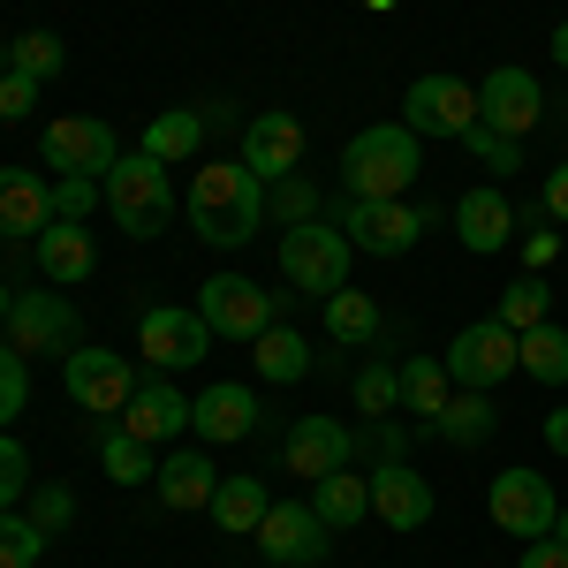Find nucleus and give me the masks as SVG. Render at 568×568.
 I'll return each mask as SVG.
<instances>
[{"label":"nucleus","instance_id":"f257e3e1","mask_svg":"<svg viewBox=\"0 0 568 568\" xmlns=\"http://www.w3.org/2000/svg\"><path fill=\"white\" fill-rule=\"evenodd\" d=\"M182 213L190 227L213 243V251H243L251 235H258L265 220V182L243 168V160H205L197 182H190V197H182Z\"/></svg>","mask_w":568,"mask_h":568},{"label":"nucleus","instance_id":"f03ea898","mask_svg":"<svg viewBox=\"0 0 568 568\" xmlns=\"http://www.w3.org/2000/svg\"><path fill=\"white\" fill-rule=\"evenodd\" d=\"M425 136L409 130V122H372V130H356L342 144V190L349 197H409V182L425 168V152H417Z\"/></svg>","mask_w":568,"mask_h":568},{"label":"nucleus","instance_id":"7ed1b4c3","mask_svg":"<svg viewBox=\"0 0 568 568\" xmlns=\"http://www.w3.org/2000/svg\"><path fill=\"white\" fill-rule=\"evenodd\" d=\"M106 213L122 220V235L152 243V235L175 220V182H168V168H160L152 152H122V160L106 168Z\"/></svg>","mask_w":568,"mask_h":568},{"label":"nucleus","instance_id":"20e7f679","mask_svg":"<svg viewBox=\"0 0 568 568\" xmlns=\"http://www.w3.org/2000/svg\"><path fill=\"white\" fill-rule=\"evenodd\" d=\"M349 258H356V243L326 213L296 220V227L281 235V273H288V288H296V296H318V304H326L334 288H349Z\"/></svg>","mask_w":568,"mask_h":568},{"label":"nucleus","instance_id":"39448f33","mask_svg":"<svg viewBox=\"0 0 568 568\" xmlns=\"http://www.w3.org/2000/svg\"><path fill=\"white\" fill-rule=\"evenodd\" d=\"M326 220L349 235L356 251H372V258H402V251H417V235H425L439 213H433V205H409V197H342Z\"/></svg>","mask_w":568,"mask_h":568},{"label":"nucleus","instance_id":"423d86ee","mask_svg":"<svg viewBox=\"0 0 568 568\" xmlns=\"http://www.w3.org/2000/svg\"><path fill=\"white\" fill-rule=\"evenodd\" d=\"M61 379H69V402L84 409V417H99V425H114L122 409H130L136 394V364L122 349H69L61 356Z\"/></svg>","mask_w":568,"mask_h":568},{"label":"nucleus","instance_id":"0eeeda50","mask_svg":"<svg viewBox=\"0 0 568 568\" xmlns=\"http://www.w3.org/2000/svg\"><path fill=\"white\" fill-rule=\"evenodd\" d=\"M197 318L213 326V342H258L265 326H281V296H265V281H243V273H213Z\"/></svg>","mask_w":568,"mask_h":568},{"label":"nucleus","instance_id":"6e6552de","mask_svg":"<svg viewBox=\"0 0 568 568\" xmlns=\"http://www.w3.org/2000/svg\"><path fill=\"white\" fill-rule=\"evenodd\" d=\"M8 349L69 356V349H84V318H77V304H69L61 288H23L16 311H8Z\"/></svg>","mask_w":568,"mask_h":568},{"label":"nucleus","instance_id":"1a4fd4ad","mask_svg":"<svg viewBox=\"0 0 568 568\" xmlns=\"http://www.w3.org/2000/svg\"><path fill=\"white\" fill-rule=\"evenodd\" d=\"M251 538H258V554L273 568H318L326 546H334V530H326V516H318L311 500H273Z\"/></svg>","mask_w":568,"mask_h":568},{"label":"nucleus","instance_id":"9d476101","mask_svg":"<svg viewBox=\"0 0 568 568\" xmlns=\"http://www.w3.org/2000/svg\"><path fill=\"white\" fill-rule=\"evenodd\" d=\"M402 122L417 136H463L478 130V84H463V77H417V84L402 91Z\"/></svg>","mask_w":568,"mask_h":568},{"label":"nucleus","instance_id":"9b49d317","mask_svg":"<svg viewBox=\"0 0 568 568\" xmlns=\"http://www.w3.org/2000/svg\"><path fill=\"white\" fill-rule=\"evenodd\" d=\"M136 349H144V364L152 372H190V364H205V349H213V326L197 318V304H160L136 318Z\"/></svg>","mask_w":568,"mask_h":568},{"label":"nucleus","instance_id":"f8f14e48","mask_svg":"<svg viewBox=\"0 0 568 568\" xmlns=\"http://www.w3.org/2000/svg\"><path fill=\"white\" fill-rule=\"evenodd\" d=\"M39 152H45V168H53V175H91V182H106V168L122 160L114 130H106V122H91V114H61V122H45Z\"/></svg>","mask_w":568,"mask_h":568},{"label":"nucleus","instance_id":"ddd939ff","mask_svg":"<svg viewBox=\"0 0 568 568\" xmlns=\"http://www.w3.org/2000/svg\"><path fill=\"white\" fill-rule=\"evenodd\" d=\"M349 455H356V433L342 417H326V409H304L288 425V439H281V470H296L304 485H318L326 470H349Z\"/></svg>","mask_w":568,"mask_h":568},{"label":"nucleus","instance_id":"4468645a","mask_svg":"<svg viewBox=\"0 0 568 568\" xmlns=\"http://www.w3.org/2000/svg\"><path fill=\"white\" fill-rule=\"evenodd\" d=\"M485 508H493V524L508 530V538H554V516H561V500H554V485L538 478V470H500L493 493H485Z\"/></svg>","mask_w":568,"mask_h":568},{"label":"nucleus","instance_id":"2eb2a0df","mask_svg":"<svg viewBox=\"0 0 568 568\" xmlns=\"http://www.w3.org/2000/svg\"><path fill=\"white\" fill-rule=\"evenodd\" d=\"M508 372H516V334H508L500 318H478V326H463V334L447 342V379H455V387L493 394Z\"/></svg>","mask_w":568,"mask_h":568},{"label":"nucleus","instance_id":"dca6fc26","mask_svg":"<svg viewBox=\"0 0 568 568\" xmlns=\"http://www.w3.org/2000/svg\"><path fill=\"white\" fill-rule=\"evenodd\" d=\"M538 114H546V91H538V77L516 69V61H500V69L478 84V122H485V130L530 136V130H538Z\"/></svg>","mask_w":568,"mask_h":568},{"label":"nucleus","instance_id":"f3484780","mask_svg":"<svg viewBox=\"0 0 568 568\" xmlns=\"http://www.w3.org/2000/svg\"><path fill=\"white\" fill-rule=\"evenodd\" d=\"M243 168L258 182H281L304 168V122L288 114V106H265V114H251L243 122Z\"/></svg>","mask_w":568,"mask_h":568},{"label":"nucleus","instance_id":"a211bd4d","mask_svg":"<svg viewBox=\"0 0 568 568\" xmlns=\"http://www.w3.org/2000/svg\"><path fill=\"white\" fill-rule=\"evenodd\" d=\"M190 433L205 439V447H235V439L258 433V387H243V379H220L190 402Z\"/></svg>","mask_w":568,"mask_h":568},{"label":"nucleus","instance_id":"6ab92c4d","mask_svg":"<svg viewBox=\"0 0 568 568\" xmlns=\"http://www.w3.org/2000/svg\"><path fill=\"white\" fill-rule=\"evenodd\" d=\"M455 235H463V251H478V258L508 251V243H516V205H508V190H493V182L463 190V197H455Z\"/></svg>","mask_w":568,"mask_h":568},{"label":"nucleus","instance_id":"aec40b11","mask_svg":"<svg viewBox=\"0 0 568 568\" xmlns=\"http://www.w3.org/2000/svg\"><path fill=\"white\" fill-rule=\"evenodd\" d=\"M372 516L387 530H425L433 524V485H425V470L379 463V470H372Z\"/></svg>","mask_w":568,"mask_h":568},{"label":"nucleus","instance_id":"412c9836","mask_svg":"<svg viewBox=\"0 0 568 568\" xmlns=\"http://www.w3.org/2000/svg\"><path fill=\"white\" fill-rule=\"evenodd\" d=\"M53 227V182L39 168H0V235H31Z\"/></svg>","mask_w":568,"mask_h":568},{"label":"nucleus","instance_id":"4be33fe9","mask_svg":"<svg viewBox=\"0 0 568 568\" xmlns=\"http://www.w3.org/2000/svg\"><path fill=\"white\" fill-rule=\"evenodd\" d=\"M122 433H136L144 447H160V439H175V433H190V402H182L168 379H136V394H130V409L114 417Z\"/></svg>","mask_w":568,"mask_h":568},{"label":"nucleus","instance_id":"5701e85b","mask_svg":"<svg viewBox=\"0 0 568 568\" xmlns=\"http://www.w3.org/2000/svg\"><path fill=\"white\" fill-rule=\"evenodd\" d=\"M160 500L168 508H182V516H197V508H213V493H220V470H213V455L205 447H175L168 463H160Z\"/></svg>","mask_w":568,"mask_h":568},{"label":"nucleus","instance_id":"b1692460","mask_svg":"<svg viewBox=\"0 0 568 568\" xmlns=\"http://www.w3.org/2000/svg\"><path fill=\"white\" fill-rule=\"evenodd\" d=\"M39 273L45 281H61V288H77V281H91V265H99V251H91V227L84 220H53L39 243Z\"/></svg>","mask_w":568,"mask_h":568},{"label":"nucleus","instance_id":"393cba45","mask_svg":"<svg viewBox=\"0 0 568 568\" xmlns=\"http://www.w3.org/2000/svg\"><path fill=\"white\" fill-rule=\"evenodd\" d=\"M136 152H152L160 168H182V160H197V152H205V106H168V114H152Z\"/></svg>","mask_w":568,"mask_h":568},{"label":"nucleus","instance_id":"a878e982","mask_svg":"<svg viewBox=\"0 0 568 568\" xmlns=\"http://www.w3.org/2000/svg\"><path fill=\"white\" fill-rule=\"evenodd\" d=\"M251 364H258V379L265 387H296V379H311V342L296 334V326H265L258 342H251Z\"/></svg>","mask_w":568,"mask_h":568},{"label":"nucleus","instance_id":"bb28decb","mask_svg":"<svg viewBox=\"0 0 568 568\" xmlns=\"http://www.w3.org/2000/svg\"><path fill=\"white\" fill-rule=\"evenodd\" d=\"M311 508L326 516V530H349L372 516V478L364 470H326V478L311 485Z\"/></svg>","mask_w":568,"mask_h":568},{"label":"nucleus","instance_id":"cd10ccee","mask_svg":"<svg viewBox=\"0 0 568 568\" xmlns=\"http://www.w3.org/2000/svg\"><path fill=\"white\" fill-rule=\"evenodd\" d=\"M493 425H500V409H493V394H478V387L447 394V409L433 417V433L447 439V447H485V439H493Z\"/></svg>","mask_w":568,"mask_h":568},{"label":"nucleus","instance_id":"c85d7f7f","mask_svg":"<svg viewBox=\"0 0 568 568\" xmlns=\"http://www.w3.org/2000/svg\"><path fill=\"white\" fill-rule=\"evenodd\" d=\"M516 372H530L538 387H568V334L554 318L530 326V334H516Z\"/></svg>","mask_w":568,"mask_h":568},{"label":"nucleus","instance_id":"c756f323","mask_svg":"<svg viewBox=\"0 0 568 568\" xmlns=\"http://www.w3.org/2000/svg\"><path fill=\"white\" fill-rule=\"evenodd\" d=\"M265 508H273V500H265V478L235 470V478H220V493H213V508H205V516H213L220 530H258Z\"/></svg>","mask_w":568,"mask_h":568},{"label":"nucleus","instance_id":"7c9ffc66","mask_svg":"<svg viewBox=\"0 0 568 568\" xmlns=\"http://www.w3.org/2000/svg\"><path fill=\"white\" fill-rule=\"evenodd\" d=\"M326 334H334L342 349L379 342V304H372L364 288H334V296H326Z\"/></svg>","mask_w":568,"mask_h":568},{"label":"nucleus","instance_id":"2f4dec72","mask_svg":"<svg viewBox=\"0 0 568 568\" xmlns=\"http://www.w3.org/2000/svg\"><path fill=\"white\" fill-rule=\"evenodd\" d=\"M447 394H455V379H447L439 356H409V364H402V409H417L425 425L447 409Z\"/></svg>","mask_w":568,"mask_h":568},{"label":"nucleus","instance_id":"473e14b6","mask_svg":"<svg viewBox=\"0 0 568 568\" xmlns=\"http://www.w3.org/2000/svg\"><path fill=\"white\" fill-rule=\"evenodd\" d=\"M99 470L114 485H144V478H160V463H152V447L136 433H122V425H106L99 433Z\"/></svg>","mask_w":568,"mask_h":568},{"label":"nucleus","instance_id":"72a5a7b5","mask_svg":"<svg viewBox=\"0 0 568 568\" xmlns=\"http://www.w3.org/2000/svg\"><path fill=\"white\" fill-rule=\"evenodd\" d=\"M8 69H16V77H31V84H53V77L69 69V45L53 39V31H23V39L8 45Z\"/></svg>","mask_w":568,"mask_h":568},{"label":"nucleus","instance_id":"f704fd0d","mask_svg":"<svg viewBox=\"0 0 568 568\" xmlns=\"http://www.w3.org/2000/svg\"><path fill=\"white\" fill-rule=\"evenodd\" d=\"M546 311H554V296H546V281L530 273V281H516V288L500 296V311H493V318H500L508 334H530V326H546Z\"/></svg>","mask_w":568,"mask_h":568},{"label":"nucleus","instance_id":"c9c22d12","mask_svg":"<svg viewBox=\"0 0 568 568\" xmlns=\"http://www.w3.org/2000/svg\"><path fill=\"white\" fill-rule=\"evenodd\" d=\"M39 554H45V530L16 508H0V568H39Z\"/></svg>","mask_w":568,"mask_h":568},{"label":"nucleus","instance_id":"e433bc0d","mask_svg":"<svg viewBox=\"0 0 568 568\" xmlns=\"http://www.w3.org/2000/svg\"><path fill=\"white\" fill-rule=\"evenodd\" d=\"M356 409H364V417L402 409V364H364V372H356Z\"/></svg>","mask_w":568,"mask_h":568},{"label":"nucleus","instance_id":"4c0bfd02","mask_svg":"<svg viewBox=\"0 0 568 568\" xmlns=\"http://www.w3.org/2000/svg\"><path fill=\"white\" fill-rule=\"evenodd\" d=\"M31 409V356L0 342V425H16Z\"/></svg>","mask_w":568,"mask_h":568},{"label":"nucleus","instance_id":"58836bf2","mask_svg":"<svg viewBox=\"0 0 568 568\" xmlns=\"http://www.w3.org/2000/svg\"><path fill=\"white\" fill-rule=\"evenodd\" d=\"M463 144H470V160H478L485 175H516V168H524V136H500V130H485V122H478Z\"/></svg>","mask_w":568,"mask_h":568},{"label":"nucleus","instance_id":"ea45409f","mask_svg":"<svg viewBox=\"0 0 568 568\" xmlns=\"http://www.w3.org/2000/svg\"><path fill=\"white\" fill-rule=\"evenodd\" d=\"M265 213H273V220H288V227H296V220H318L326 205H318V190H311L304 175H281L273 190H265Z\"/></svg>","mask_w":568,"mask_h":568},{"label":"nucleus","instance_id":"a19ab883","mask_svg":"<svg viewBox=\"0 0 568 568\" xmlns=\"http://www.w3.org/2000/svg\"><path fill=\"white\" fill-rule=\"evenodd\" d=\"M91 205H106V182H91V175H53V220H91Z\"/></svg>","mask_w":568,"mask_h":568},{"label":"nucleus","instance_id":"79ce46f5","mask_svg":"<svg viewBox=\"0 0 568 568\" xmlns=\"http://www.w3.org/2000/svg\"><path fill=\"white\" fill-rule=\"evenodd\" d=\"M23 485H31V455H23V439L0 433V508H16V500H23Z\"/></svg>","mask_w":568,"mask_h":568},{"label":"nucleus","instance_id":"37998d69","mask_svg":"<svg viewBox=\"0 0 568 568\" xmlns=\"http://www.w3.org/2000/svg\"><path fill=\"white\" fill-rule=\"evenodd\" d=\"M69 516H77V500H69V485H39L31 493V524L53 538V530H69Z\"/></svg>","mask_w":568,"mask_h":568},{"label":"nucleus","instance_id":"c03bdc74","mask_svg":"<svg viewBox=\"0 0 568 568\" xmlns=\"http://www.w3.org/2000/svg\"><path fill=\"white\" fill-rule=\"evenodd\" d=\"M31 106H39V84H31V77H16V69H8V77H0V122H23V114H31Z\"/></svg>","mask_w":568,"mask_h":568},{"label":"nucleus","instance_id":"a18cd8bd","mask_svg":"<svg viewBox=\"0 0 568 568\" xmlns=\"http://www.w3.org/2000/svg\"><path fill=\"white\" fill-rule=\"evenodd\" d=\"M364 447H372L379 463H402V455H409V433L387 425V417H372V425H364Z\"/></svg>","mask_w":568,"mask_h":568},{"label":"nucleus","instance_id":"49530a36","mask_svg":"<svg viewBox=\"0 0 568 568\" xmlns=\"http://www.w3.org/2000/svg\"><path fill=\"white\" fill-rule=\"evenodd\" d=\"M516 568H568V546H561V538H530Z\"/></svg>","mask_w":568,"mask_h":568},{"label":"nucleus","instance_id":"de8ad7c7","mask_svg":"<svg viewBox=\"0 0 568 568\" xmlns=\"http://www.w3.org/2000/svg\"><path fill=\"white\" fill-rule=\"evenodd\" d=\"M546 213H554V220H568V160L554 168V175H546Z\"/></svg>","mask_w":568,"mask_h":568},{"label":"nucleus","instance_id":"09e8293b","mask_svg":"<svg viewBox=\"0 0 568 568\" xmlns=\"http://www.w3.org/2000/svg\"><path fill=\"white\" fill-rule=\"evenodd\" d=\"M546 447L568 455V409H546Z\"/></svg>","mask_w":568,"mask_h":568},{"label":"nucleus","instance_id":"8fccbe9b","mask_svg":"<svg viewBox=\"0 0 568 568\" xmlns=\"http://www.w3.org/2000/svg\"><path fill=\"white\" fill-rule=\"evenodd\" d=\"M554 61L568 69V23H554Z\"/></svg>","mask_w":568,"mask_h":568},{"label":"nucleus","instance_id":"3c124183","mask_svg":"<svg viewBox=\"0 0 568 568\" xmlns=\"http://www.w3.org/2000/svg\"><path fill=\"white\" fill-rule=\"evenodd\" d=\"M8 311H16V296H8V281H0V326H8Z\"/></svg>","mask_w":568,"mask_h":568},{"label":"nucleus","instance_id":"603ef678","mask_svg":"<svg viewBox=\"0 0 568 568\" xmlns=\"http://www.w3.org/2000/svg\"><path fill=\"white\" fill-rule=\"evenodd\" d=\"M554 538H561V546H568V508H561V516H554Z\"/></svg>","mask_w":568,"mask_h":568},{"label":"nucleus","instance_id":"864d4df0","mask_svg":"<svg viewBox=\"0 0 568 568\" xmlns=\"http://www.w3.org/2000/svg\"><path fill=\"white\" fill-rule=\"evenodd\" d=\"M0 77H8V39H0Z\"/></svg>","mask_w":568,"mask_h":568},{"label":"nucleus","instance_id":"5fc2aeb1","mask_svg":"<svg viewBox=\"0 0 568 568\" xmlns=\"http://www.w3.org/2000/svg\"><path fill=\"white\" fill-rule=\"evenodd\" d=\"M364 8H394V0H364Z\"/></svg>","mask_w":568,"mask_h":568}]
</instances>
